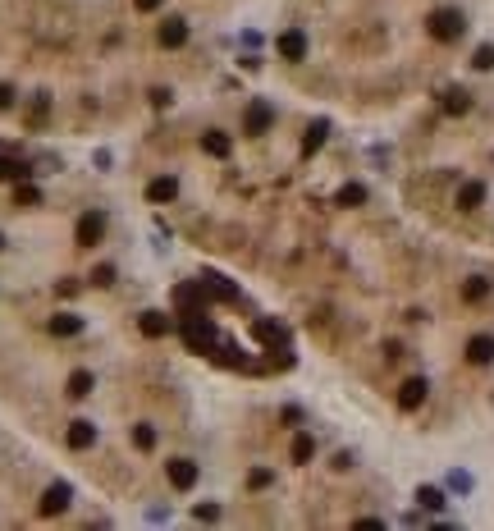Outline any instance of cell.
<instances>
[{
    "mask_svg": "<svg viewBox=\"0 0 494 531\" xmlns=\"http://www.w3.org/2000/svg\"><path fill=\"white\" fill-rule=\"evenodd\" d=\"M430 37H440V42H458L462 37V14H453V9L430 14Z\"/></svg>",
    "mask_w": 494,
    "mask_h": 531,
    "instance_id": "6da1fadb",
    "label": "cell"
},
{
    "mask_svg": "<svg viewBox=\"0 0 494 531\" xmlns=\"http://www.w3.org/2000/svg\"><path fill=\"white\" fill-rule=\"evenodd\" d=\"M101 234H105V216L101 211H87V216L78 220V247H92Z\"/></svg>",
    "mask_w": 494,
    "mask_h": 531,
    "instance_id": "7a4b0ae2",
    "label": "cell"
},
{
    "mask_svg": "<svg viewBox=\"0 0 494 531\" xmlns=\"http://www.w3.org/2000/svg\"><path fill=\"white\" fill-rule=\"evenodd\" d=\"M170 481H174V486H179V490L197 486V467H192L188 458H174V462H170Z\"/></svg>",
    "mask_w": 494,
    "mask_h": 531,
    "instance_id": "3957f363",
    "label": "cell"
},
{
    "mask_svg": "<svg viewBox=\"0 0 494 531\" xmlns=\"http://www.w3.org/2000/svg\"><path fill=\"white\" fill-rule=\"evenodd\" d=\"M201 293H206V288H197V284H179V288H174V303H179L183 312H201Z\"/></svg>",
    "mask_w": 494,
    "mask_h": 531,
    "instance_id": "277c9868",
    "label": "cell"
},
{
    "mask_svg": "<svg viewBox=\"0 0 494 531\" xmlns=\"http://www.w3.org/2000/svg\"><path fill=\"white\" fill-rule=\"evenodd\" d=\"M279 55H284V60H302L307 55V37L302 33H284L279 37Z\"/></svg>",
    "mask_w": 494,
    "mask_h": 531,
    "instance_id": "5b68a950",
    "label": "cell"
},
{
    "mask_svg": "<svg viewBox=\"0 0 494 531\" xmlns=\"http://www.w3.org/2000/svg\"><path fill=\"white\" fill-rule=\"evenodd\" d=\"M64 504H69V486H51V490L42 495V513H46V518H51V513H60Z\"/></svg>",
    "mask_w": 494,
    "mask_h": 531,
    "instance_id": "8992f818",
    "label": "cell"
},
{
    "mask_svg": "<svg viewBox=\"0 0 494 531\" xmlns=\"http://www.w3.org/2000/svg\"><path fill=\"white\" fill-rule=\"evenodd\" d=\"M490 357H494V339H490V334H481V339H471V344H467V362L486 366Z\"/></svg>",
    "mask_w": 494,
    "mask_h": 531,
    "instance_id": "52a82bcc",
    "label": "cell"
},
{
    "mask_svg": "<svg viewBox=\"0 0 494 531\" xmlns=\"http://www.w3.org/2000/svg\"><path fill=\"white\" fill-rule=\"evenodd\" d=\"M270 119H275V115H270V105H266V101H257V105L247 110V133H266V129H270Z\"/></svg>",
    "mask_w": 494,
    "mask_h": 531,
    "instance_id": "ba28073f",
    "label": "cell"
},
{
    "mask_svg": "<svg viewBox=\"0 0 494 531\" xmlns=\"http://www.w3.org/2000/svg\"><path fill=\"white\" fill-rule=\"evenodd\" d=\"M421 399H425V380H408L399 390V408H421Z\"/></svg>",
    "mask_w": 494,
    "mask_h": 531,
    "instance_id": "9c48e42d",
    "label": "cell"
},
{
    "mask_svg": "<svg viewBox=\"0 0 494 531\" xmlns=\"http://www.w3.org/2000/svg\"><path fill=\"white\" fill-rule=\"evenodd\" d=\"M69 444H73V449H92V444H96L92 421H73V426H69Z\"/></svg>",
    "mask_w": 494,
    "mask_h": 531,
    "instance_id": "30bf717a",
    "label": "cell"
},
{
    "mask_svg": "<svg viewBox=\"0 0 494 531\" xmlns=\"http://www.w3.org/2000/svg\"><path fill=\"white\" fill-rule=\"evenodd\" d=\"M183 37H188V28H183V18H165V23H160V46H179Z\"/></svg>",
    "mask_w": 494,
    "mask_h": 531,
    "instance_id": "8fae6325",
    "label": "cell"
},
{
    "mask_svg": "<svg viewBox=\"0 0 494 531\" xmlns=\"http://www.w3.org/2000/svg\"><path fill=\"white\" fill-rule=\"evenodd\" d=\"M201 147H206L211 156H220V161L229 156V138H225V133H206V138H201Z\"/></svg>",
    "mask_w": 494,
    "mask_h": 531,
    "instance_id": "7c38bea8",
    "label": "cell"
},
{
    "mask_svg": "<svg viewBox=\"0 0 494 531\" xmlns=\"http://www.w3.org/2000/svg\"><path fill=\"white\" fill-rule=\"evenodd\" d=\"M174 192H179V188H174V179H156V183L147 188V197H151V202H170Z\"/></svg>",
    "mask_w": 494,
    "mask_h": 531,
    "instance_id": "4fadbf2b",
    "label": "cell"
},
{
    "mask_svg": "<svg viewBox=\"0 0 494 531\" xmlns=\"http://www.w3.org/2000/svg\"><path fill=\"white\" fill-rule=\"evenodd\" d=\"M481 197H486V188H481V183H467V188L458 192V206H462V211H471V206H476Z\"/></svg>",
    "mask_w": 494,
    "mask_h": 531,
    "instance_id": "5bb4252c",
    "label": "cell"
},
{
    "mask_svg": "<svg viewBox=\"0 0 494 531\" xmlns=\"http://www.w3.org/2000/svg\"><path fill=\"white\" fill-rule=\"evenodd\" d=\"M69 394H73V399L92 394V375H87V371H73V375H69Z\"/></svg>",
    "mask_w": 494,
    "mask_h": 531,
    "instance_id": "9a60e30c",
    "label": "cell"
},
{
    "mask_svg": "<svg viewBox=\"0 0 494 531\" xmlns=\"http://www.w3.org/2000/svg\"><path fill=\"white\" fill-rule=\"evenodd\" d=\"M51 330H55V334H78V330H83V321H78V316H55Z\"/></svg>",
    "mask_w": 494,
    "mask_h": 531,
    "instance_id": "2e32d148",
    "label": "cell"
},
{
    "mask_svg": "<svg viewBox=\"0 0 494 531\" xmlns=\"http://www.w3.org/2000/svg\"><path fill=\"white\" fill-rule=\"evenodd\" d=\"M142 330H147V334H165V330H170V321H165L160 312H147V316H142Z\"/></svg>",
    "mask_w": 494,
    "mask_h": 531,
    "instance_id": "e0dca14e",
    "label": "cell"
},
{
    "mask_svg": "<svg viewBox=\"0 0 494 531\" xmlns=\"http://www.w3.org/2000/svg\"><path fill=\"white\" fill-rule=\"evenodd\" d=\"M416 499H421V508H440L444 504V495L435 486H421V490H416Z\"/></svg>",
    "mask_w": 494,
    "mask_h": 531,
    "instance_id": "ac0fdd59",
    "label": "cell"
},
{
    "mask_svg": "<svg viewBox=\"0 0 494 531\" xmlns=\"http://www.w3.org/2000/svg\"><path fill=\"white\" fill-rule=\"evenodd\" d=\"M312 453H316L312 436H298V440H293V458H298V462H307V458H312Z\"/></svg>",
    "mask_w": 494,
    "mask_h": 531,
    "instance_id": "d6986e66",
    "label": "cell"
},
{
    "mask_svg": "<svg viewBox=\"0 0 494 531\" xmlns=\"http://www.w3.org/2000/svg\"><path fill=\"white\" fill-rule=\"evenodd\" d=\"M321 142H325V124H316V129L307 133V142H302V156H312V151L321 147Z\"/></svg>",
    "mask_w": 494,
    "mask_h": 531,
    "instance_id": "ffe728a7",
    "label": "cell"
},
{
    "mask_svg": "<svg viewBox=\"0 0 494 531\" xmlns=\"http://www.w3.org/2000/svg\"><path fill=\"white\" fill-rule=\"evenodd\" d=\"M0 179H28V165H18V161H0Z\"/></svg>",
    "mask_w": 494,
    "mask_h": 531,
    "instance_id": "44dd1931",
    "label": "cell"
},
{
    "mask_svg": "<svg viewBox=\"0 0 494 531\" xmlns=\"http://www.w3.org/2000/svg\"><path fill=\"white\" fill-rule=\"evenodd\" d=\"M444 105H449V115H462V110H467V92H458V88H453Z\"/></svg>",
    "mask_w": 494,
    "mask_h": 531,
    "instance_id": "7402d4cb",
    "label": "cell"
},
{
    "mask_svg": "<svg viewBox=\"0 0 494 531\" xmlns=\"http://www.w3.org/2000/svg\"><path fill=\"white\" fill-rule=\"evenodd\" d=\"M362 197H366V192L357 188V183H348V188L339 192V202H343V206H357V202H362Z\"/></svg>",
    "mask_w": 494,
    "mask_h": 531,
    "instance_id": "603a6c76",
    "label": "cell"
},
{
    "mask_svg": "<svg viewBox=\"0 0 494 531\" xmlns=\"http://www.w3.org/2000/svg\"><path fill=\"white\" fill-rule=\"evenodd\" d=\"M133 444H138V449H151V444H156V436H151L147 426H138V431H133Z\"/></svg>",
    "mask_w": 494,
    "mask_h": 531,
    "instance_id": "cb8c5ba5",
    "label": "cell"
},
{
    "mask_svg": "<svg viewBox=\"0 0 494 531\" xmlns=\"http://www.w3.org/2000/svg\"><path fill=\"white\" fill-rule=\"evenodd\" d=\"M471 64H476V69H490V64H494V46H481V51H476V60H471Z\"/></svg>",
    "mask_w": 494,
    "mask_h": 531,
    "instance_id": "d4e9b609",
    "label": "cell"
},
{
    "mask_svg": "<svg viewBox=\"0 0 494 531\" xmlns=\"http://www.w3.org/2000/svg\"><path fill=\"white\" fill-rule=\"evenodd\" d=\"M486 288H490V284H486V279H471V284H467V288H462V293H467V298H486Z\"/></svg>",
    "mask_w": 494,
    "mask_h": 531,
    "instance_id": "484cf974",
    "label": "cell"
},
{
    "mask_svg": "<svg viewBox=\"0 0 494 531\" xmlns=\"http://www.w3.org/2000/svg\"><path fill=\"white\" fill-rule=\"evenodd\" d=\"M9 101H14V92H9V88H5V83H0V110H5V105H9Z\"/></svg>",
    "mask_w": 494,
    "mask_h": 531,
    "instance_id": "4316f807",
    "label": "cell"
},
{
    "mask_svg": "<svg viewBox=\"0 0 494 531\" xmlns=\"http://www.w3.org/2000/svg\"><path fill=\"white\" fill-rule=\"evenodd\" d=\"M133 5H138V9H160L165 0H133Z\"/></svg>",
    "mask_w": 494,
    "mask_h": 531,
    "instance_id": "83f0119b",
    "label": "cell"
}]
</instances>
